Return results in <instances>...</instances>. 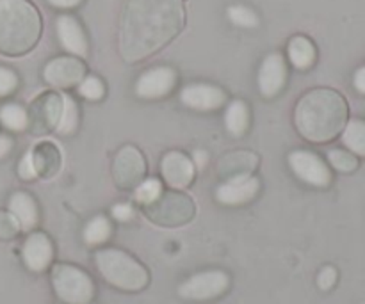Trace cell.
<instances>
[{"instance_id": "6da1fadb", "label": "cell", "mask_w": 365, "mask_h": 304, "mask_svg": "<svg viewBox=\"0 0 365 304\" xmlns=\"http://www.w3.org/2000/svg\"><path fill=\"white\" fill-rule=\"evenodd\" d=\"M184 25L182 0H128L120 28L121 56L145 59L175 38Z\"/></svg>"}, {"instance_id": "7a4b0ae2", "label": "cell", "mask_w": 365, "mask_h": 304, "mask_svg": "<svg viewBox=\"0 0 365 304\" xmlns=\"http://www.w3.org/2000/svg\"><path fill=\"white\" fill-rule=\"evenodd\" d=\"M348 102L334 89H314L299 100L294 112L299 134L312 142H328L348 123Z\"/></svg>"}, {"instance_id": "3957f363", "label": "cell", "mask_w": 365, "mask_h": 304, "mask_svg": "<svg viewBox=\"0 0 365 304\" xmlns=\"http://www.w3.org/2000/svg\"><path fill=\"white\" fill-rule=\"evenodd\" d=\"M41 34V18L27 0H0V52H29Z\"/></svg>"}, {"instance_id": "277c9868", "label": "cell", "mask_w": 365, "mask_h": 304, "mask_svg": "<svg viewBox=\"0 0 365 304\" xmlns=\"http://www.w3.org/2000/svg\"><path fill=\"white\" fill-rule=\"evenodd\" d=\"M100 274L121 290L135 292L148 285V273L130 255L120 249H102L95 255Z\"/></svg>"}, {"instance_id": "5b68a950", "label": "cell", "mask_w": 365, "mask_h": 304, "mask_svg": "<svg viewBox=\"0 0 365 304\" xmlns=\"http://www.w3.org/2000/svg\"><path fill=\"white\" fill-rule=\"evenodd\" d=\"M52 285L57 298L66 304H88L95 295V285L84 271L61 263L52 271Z\"/></svg>"}, {"instance_id": "8992f818", "label": "cell", "mask_w": 365, "mask_h": 304, "mask_svg": "<svg viewBox=\"0 0 365 304\" xmlns=\"http://www.w3.org/2000/svg\"><path fill=\"white\" fill-rule=\"evenodd\" d=\"M230 285V278L223 271H205L189 278L180 285L178 294L189 301H209L220 298Z\"/></svg>"}, {"instance_id": "52a82bcc", "label": "cell", "mask_w": 365, "mask_h": 304, "mask_svg": "<svg viewBox=\"0 0 365 304\" xmlns=\"http://www.w3.org/2000/svg\"><path fill=\"white\" fill-rule=\"evenodd\" d=\"M289 166L296 177L314 187H328L331 182V171L321 157L316 153L298 150L289 155Z\"/></svg>"}, {"instance_id": "ba28073f", "label": "cell", "mask_w": 365, "mask_h": 304, "mask_svg": "<svg viewBox=\"0 0 365 304\" xmlns=\"http://www.w3.org/2000/svg\"><path fill=\"white\" fill-rule=\"evenodd\" d=\"M86 68L75 57H57L45 68V80L53 88H70L84 80Z\"/></svg>"}, {"instance_id": "9c48e42d", "label": "cell", "mask_w": 365, "mask_h": 304, "mask_svg": "<svg viewBox=\"0 0 365 304\" xmlns=\"http://www.w3.org/2000/svg\"><path fill=\"white\" fill-rule=\"evenodd\" d=\"M259 192V180L248 173L235 174L230 180L220 185L216 191L217 201L223 205H242L255 198Z\"/></svg>"}, {"instance_id": "30bf717a", "label": "cell", "mask_w": 365, "mask_h": 304, "mask_svg": "<svg viewBox=\"0 0 365 304\" xmlns=\"http://www.w3.org/2000/svg\"><path fill=\"white\" fill-rule=\"evenodd\" d=\"M145 160H143V155L132 146H127V148L121 150L118 153L116 160H114V180L120 187H130V185H138L139 178L145 174Z\"/></svg>"}, {"instance_id": "8fae6325", "label": "cell", "mask_w": 365, "mask_h": 304, "mask_svg": "<svg viewBox=\"0 0 365 304\" xmlns=\"http://www.w3.org/2000/svg\"><path fill=\"white\" fill-rule=\"evenodd\" d=\"M175 80H177V75L171 68H153L139 77L138 84H135V93L141 98H160L173 89Z\"/></svg>"}, {"instance_id": "7c38bea8", "label": "cell", "mask_w": 365, "mask_h": 304, "mask_svg": "<svg viewBox=\"0 0 365 304\" xmlns=\"http://www.w3.org/2000/svg\"><path fill=\"white\" fill-rule=\"evenodd\" d=\"M180 100L189 109L196 110H214L220 109L227 96L216 85L209 84H191L182 89Z\"/></svg>"}, {"instance_id": "4fadbf2b", "label": "cell", "mask_w": 365, "mask_h": 304, "mask_svg": "<svg viewBox=\"0 0 365 304\" xmlns=\"http://www.w3.org/2000/svg\"><path fill=\"white\" fill-rule=\"evenodd\" d=\"M285 77H287V68H285L284 57L280 53H269L259 70L260 93L267 98L278 95L284 88Z\"/></svg>"}, {"instance_id": "5bb4252c", "label": "cell", "mask_w": 365, "mask_h": 304, "mask_svg": "<svg viewBox=\"0 0 365 304\" xmlns=\"http://www.w3.org/2000/svg\"><path fill=\"white\" fill-rule=\"evenodd\" d=\"M21 256H24L25 266L34 273H41L52 263L53 248L50 239L45 234H32L25 241L21 248Z\"/></svg>"}, {"instance_id": "9a60e30c", "label": "cell", "mask_w": 365, "mask_h": 304, "mask_svg": "<svg viewBox=\"0 0 365 304\" xmlns=\"http://www.w3.org/2000/svg\"><path fill=\"white\" fill-rule=\"evenodd\" d=\"M160 171H163V177L171 187L184 189L195 178V164L184 155V153L178 152H170L164 155L163 164H160Z\"/></svg>"}, {"instance_id": "2e32d148", "label": "cell", "mask_w": 365, "mask_h": 304, "mask_svg": "<svg viewBox=\"0 0 365 304\" xmlns=\"http://www.w3.org/2000/svg\"><path fill=\"white\" fill-rule=\"evenodd\" d=\"M57 36L64 48L70 53L78 57H84L88 53V43H86V36L82 32V27L78 21L71 16H59L57 18Z\"/></svg>"}, {"instance_id": "e0dca14e", "label": "cell", "mask_w": 365, "mask_h": 304, "mask_svg": "<svg viewBox=\"0 0 365 304\" xmlns=\"http://www.w3.org/2000/svg\"><path fill=\"white\" fill-rule=\"evenodd\" d=\"M9 214L21 230H32L38 223V209L34 199L25 192H16L9 199Z\"/></svg>"}, {"instance_id": "ac0fdd59", "label": "cell", "mask_w": 365, "mask_h": 304, "mask_svg": "<svg viewBox=\"0 0 365 304\" xmlns=\"http://www.w3.org/2000/svg\"><path fill=\"white\" fill-rule=\"evenodd\" d=\"M289 59L298 70H307L316 61V48L305 36H296L289 43Z\"/></svg>"}, {"instance_id": "d6986e66", "label": "cell", "mask_w": 365, "mask_h": 304, "mask_svg": "<svg viewBox=\"0 0 365 304\" xmlns=\"http://www.w3.org/2000/svg\"><path fill=\"white\" fill-rule=\"evenodd\" d=\"M342 142L353 155L365 159V121L351 120L342 130Z\"/></svg>"}, {"instance_id": "ffe728a7", "label": "cell", "mask_w": 365, "mask_h": 304, "mask_svg": "<svg viewBox=\"0 0 365 304\" xmlns=\"http://www.w3.org/2000/svg\"><path fill=\"white\" fill-rule=\"evenodd\" d=\"M250 114L248 107L241 100H235L228 105L227 114H225V125H227V130L232 135H242L248 128Z\"/></svg>"}, {"instance_id": "44dd1931", "label": "cell", "mask_w": 365, "mask_h": 304, "mask_svg": "<svg viewBox=\"0 0 365 304\" xmlns=\"http://www.w3.org/2000/svg\"><path fill=\"white\" fill-rule=\"evenodd\" d=\"M0 121L9 130L20 132L29 125V114L25 112L24 107L16 105V103H7L0 109Z\"/></svg>"}, {"instance_id": "7402d4cb", "label": "cell", "mask_w": 365, "mask_h": 304, "mask_svg": "<svg viewBox=\"0 0 365 304\" xmlns=\"http://www.w3.org/2000/svg\"><path fill=\"white\" fill-rule=\"evenodd\" d=\"M110 237V223L107 217L96 216L95 219H91L88 223L84 230V241L89 246H96L106 242Z\"/></svg>"}, {"instance_id": "603a6c76", "label": "cell", "mask_w": 365, "mask_h": 304, "mask_svg": "<svg viewBox=\"0 0 365 304\" xmlns=\"http://www.w3.org/2000/svg\"><path fill=\"white\" fill-rule=\"evenodd\" d=\"M78 121V110L73 100L68 95H63V112H61L59 123H57V132L59 134H70L75 130Z\"/></svg>"}, {"instance_id": "cb8c5ba5", "label": "cell", "mask_w": 365, "mask_h": 304, "mask_svg": "<svg viewBox=\"0 0 365 304\" xmlns=\"http://www.w3.org/2000/svg\"><path fill=\"white\" fill-rule=\"evenodd\" d=\"M328 162L331 167L341 173H353L359 167V157L353 155L348 150H330L328 152Z\"/></svg>"}, {"instance_id": "d4e9b609", "label": "cell", "mask_w": 365, "mask_h": 304, "mask_svg": "<svg viewBox=\"0 0 365 304\" xmlns=\"http://www.w3.org/2000/svg\"><path fill=\"white\" fill-rule=\"evenodd\" d=\"M160 196H163V185L155 178H148L143 184H138V189H135V199L143 205H152Z\"/></svg>"}, {"instance_id": "484cf974", "label": "cell", "mask_w": 365, "mask_h": 304, "mask_svg": "<svg viewBox=\"0 0 365 304\" xmlns=\"http://www.w3.org/2000/svg\"><path fill=\"white\" fill-rule=\"evenodd\" d=\"M228 18L232 20V23L239 25V27H255L259 23L257 14L245 6L228 7Z\"/></svg>"}, {"instance_id": "4316f807", "label": "cell", "mask_w": 365, "mask_h": 304, "mask_svg": "<svg viewBox=\"0 0 365 304\" xmlns=\"http://www.w3.org/2000/svg\"><path fill=\"white\" fill-rule=\"evenodd\" d=\"M78 93L88 100H100L103 96V93H106V89H103V84L100 78L86 77L78 84Z\"/></svg>"}, {"instance_id": "83f0119b", "label": "cell", "mask_w": 365, "mask_h": 304, "mask_svg": "<svg viewBox=\"0 0 365 304\" xmlns=\"http://www.w3.org/2000/svg\"><path fill=\"white\" fill-rule=\"evenodd\" d=\"M18 84L16 75L7 68H0V96H7L14 91Z\"/></svg>"}, {"instance_id": "f1b7e54d", "label": "cell", "mask_w": 365, "mask_h": 304, "mask_svg": "<svg viewBox=\"0 0 365 304\" xmlns=\"http://www.w3.org/2000/svg\"><path fill=\"white\" fill-rule=\"evenodd\" d=\"M337 283V271H335V267H324V269H321L319 276H317V285H319L321 290H330V288H334V285Z\"/></svg>"}, {"instance_id": "f546056e", "label": "cell", "mask_w": 365, "mask_h": 304, "mask_svg": "<svg viewBox=\"0 0 365 304\" xmlns=\"http://www.w3.org/2000/svg\"><path fill=\"white\" fill-rule=\"evenodd\" d=\"M18 173L24 180H32V178L38 177V171H36L34 160H32V152H29L27 155L21 159L20 166H18Z\"/></svg>"}, {"instance_id": "4dcf8cb0", "label": "cell", "mask_w": 365, "mask_h": 304, "mask_svg": "<svg viewBox=\"0 0 365 304\" xmlns=\"http://www.w3.org/2000/svg\"><path fill=\"white\" fill-rule=\"evenodd\" d=\"M18 223L11 214L0 212V237H11L18 231Z\"/></svg>"}, {"instance_id": "1f68e13d", "label": "cell", "mask_w": 365, "mask_h": 304, "mask_svg": "<svg viewBox=\"0 0 365 304\" xmlns=\"http://www.w3.org/2000/svg\"><path fill=\"white\" fill-rule=\"evenodd\" d=\"M132 214H134V210H132V206L127 205V203H120V205H116L113 209V216L116 217L118 221H128L132 217Z\"/></svg>"}, {"instance_id": "d6a6232c", "label": "cell", "mask_w": 365, "mask_h": 304, "mask_svg": "<svg viewBox=\"0 0 365 304\" xmlns=\"http://www.w3.org/2000/svg\"><path fill=\"white\" fill-rule=\"evenodd\" d=\"M353 85H355V89L360 95H365V64L360 66L355 71V75H353Z\"/></svg>"}, {"instance_id": "836d02e7", "label": "cell", "mask_w": 365, "mask_h": 304, "mask_svg": "<svg viewBox=\"0 0 365 304\" xmlns=\"http://www.w3.org/2000/svg\"><path fill=\"white\" fill-rule=\"evenodd\" d=\"M11 146H13V141H11L7 135H0V159H2V157H6L7 153H9Z\"/></svg>"}, {"instance_id": "e575fe53", "label": "cell", "mask_w": 365, "mask_h": 304, "mask_svg": "<svg viewBox=\"0 0 365 304\" xmlns=\"http://www.w3.org/2000/svg\"><path fill=\"white\" fill-rule=\"evenodd\" d=\"M48 2L52 4V6H56V7H63V9H68V7L77 6L81 0H48Z\"/></svg>"}, {"instance_id": "d590c367", "label": "cell", "mask_w": 365, "mask_h": 304, "mask_svg": "<svg viewBox=\"0 0 365 304\" xmlns=\"http://www.w3.org/2000/svg\"><path fill=\"white\" fill-rule=\"evenodd\" d=\"M195 162H196V167H202L203 164L207 162L205 152H195Z\"/></svg>"}]
</instances>
